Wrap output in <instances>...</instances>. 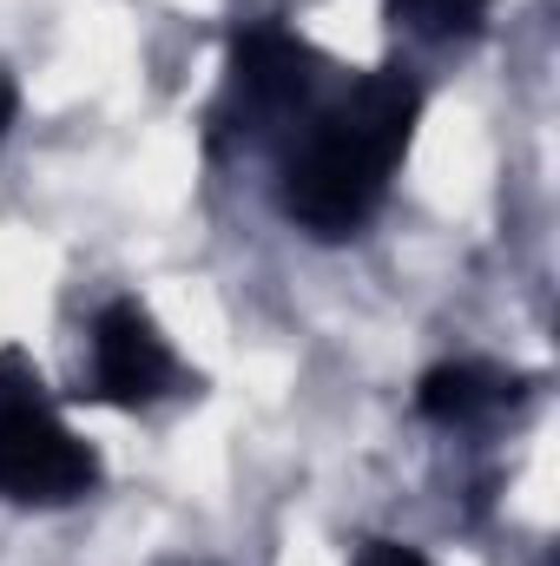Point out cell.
Returning <instances> with one entry per match:
<instances>
[{
  "mask_svg": "<svg viewBox=\"0 0 560 566\" xmlns=\"http://www.w3.org/2000/svg\"><path fill=\"white\" fill-rule=\"evenodd\" d=\"M178 363H172V343L158 336V323L145 316L133 296L106 303L100 323H93V402H113V409H145L172 389Z\"/></svg>",
  "mask_w": 560,
  "mask_h": 566,
  "instance_id": "obj_4",
  "label": "cell"
},
{
  "mask_svg": "<svg viewBox=\"0 0 560 566\" xmlns=\"http://www.w3.org/2000/svg\"><path fill=\"white\" fill-rule=\"evenodd\" d=\"M13 113H20V93H13V80H7V73H0V133H7V126H13Z\"/></svg>",
  "mask_w": 560,
  "mask_h": 566,
  "instance_id": "obj_8",
  "label": "cell"
},
{
  "mask_svg": "<svg viewBox=\"0 0 560 566\" xmlns=\"http://www.w3.org/2000/svg\"><path fill=\"white\" fill-rule=\"evenodd\" d=\"M495 0H390V20L416 40H435V46H455V40H475L481 20H488Z\"/></svg>",
  "mask_w": 560,
  "mask_h": 566,
  "instance_id": "obj_6",
  "label": "cell"
},
{
  "mask_svg": "<svg viewBox=\"0 0 560 566\" xmlns=\"http://www.w3.org/2000/svg\"><path fill=\"white\" fill-rule=\"evenodd\" d=\"M422 86L403 66H376L330 106H310L303 139L283 158L278 205L310 238H350L390 198V178L416 139Z\"/></svg>",
  "mask_w": 560,
  "mask_h": 566,
  "instance_id": "obj_1",
  "label": "cell"
},
{
  "mask_svg": "<svg viewBox=\"0 0 560 566\" xmlns=\"http://www.w3.org/2000/svg\"><path fill=\"white\" fill-rule=\"evenodd\" d=\"M515 396H521V376H508L495 363H442V369L422 376L416 409L442 428H475L488 416H501Z\"/></svg>",
  "mask_w": 560,
  "mask_h": 566,
  "instance_id": "obj_5",
  "label": "cell"
},
{
  "mask_svg": "<svg viewBox=\"0 0 560 566\" xmlns=\"http://www.w3.org/2000/svg\"><path fill=\"white\" fill-rule=\"evenodd\" d=\"M323 86V60L310 40H297L290 27H245L231 40V66H225V93H218V139L265 145L283 126L310 119Z\"/></svg>",
  "mask_w": 560,
  "mask_h": 566,
  "instance_id": "obj_3",
  "label": "cell"
},
{
  "mask_svg": "<svg viewBox=\"0 0 560 566\" xmlns=\"http://www.w3.org/2000/svg\"><path fill=\"white\" fill-rule=\"evenodd\" d=\"M356 566H428V560H422L416 547H403V541H370L356 554Z\"/></svg>",
  "mask_w": 560,
  "mask_h": 566,
  "instance_id": "obj_7",
  "label": "cell"
},
{
  "mask_svg": "<svg viewBox=\"0 0 560 566\" xmlns=\"http://www.w3.org/2000/svg\"><path fill=\"white\" fill-rule=\"evenodd\" d=\"M100 488V454L53 416L46 382L27 356H0V501L13 507H66Z\"/></svg>",
  "mask_w": 560,
  "mask_h": 566,
  "instance_id": "obj_2",
  "label": "cell"
}]
</instances>
